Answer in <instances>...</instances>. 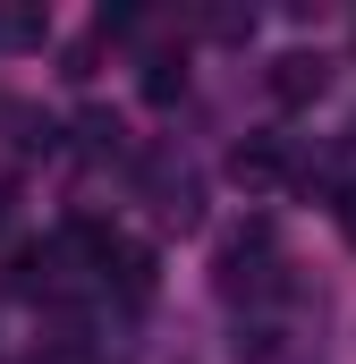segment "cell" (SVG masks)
Listing matches in <instances>:
<instances>
[{"instance_id": "obj_9", "label": "cell", "mask_w": 356, "mask_h": 364, "mask_svg": "<svg viewBox=\"0 0 356 364\" xmlns=\"http://www.w3.org/2000/svg\"><path fill=\"white\" fill-rule=\"evenodd\" d=\"M77 136H85V153H119V119H110V110H85Z\"/></svg>"}, {"instance_id": "obj_5", "label": "cell", "mask_w": 356, "mask_h": 364, "mask_svg": "<svg viewBox=\"0 0 356 364\" xmlns=\"http://www.w3.org/2000/svg\"><path fill=\"white\" fill-rule=\"evenodd\" d=\"M102 279H119V296H153V255H145L136 237H119V246L102 255Z\"/></svg>"}, {"instance_id": "obj_2", "label": "cell", "mask_w": 356, "mask_h": 364, "mask_svg": "<svg viewBox=\"0 0 356 364\" xmlns=\"http://www.w3.org/2000/svg\"><path fill=\"white\" fill-rule=\"evenodd\" d=\"M263 93L280 110H314V102L331 93V60H323V51H280L263 68Z\"/></svg>"}, {"instance_id": "obj_3", "label": "cell", "mask_w": 356, "mask_h": 364, "mask_svg": "<svg viewBox=\"0 0 356 364\" xmlns=\"http://www.w3.org/2000/svg\"><path fill=\"white\" fill-rule=\"evenodd\" d=\"M229 178L246 186V195H280V186L297 178V170H288V153H280V136H246V144L229 153Z\"/></svg>"}, {"instance_id": "obj_8", "label": "cell", "mask_w": 356, "mask_h": 364, "mask_svg": "<svg viewBox=\"0 0 356 364\" xmlns=\"http://www.w3.org/2000/svg\"><path fill=\"white\" fill-rule=\"evenodd\" d=\"M43 34H51V17H43V9H0V51H34Z\"/></svg>"}, {"instance_id": "obj_4", "label": "cell", "mask_w": 356, "mask_h": 364, "mask_svg": "<svg viewBox=\"0 0 356 364\" xmlns=\"http://www.w3.org/2000/svg\"><path fill=\"white\" fill-rule=\"evenodd\" d=\"M60 263H68V246H60V237L17 246V255H9V288H17V296H51V288H60Z\"/></svg>"}, {"instance_id": "obj_7", "label": "cell", "mask_w": 356, "mask_h": 364, "mask_svg": "<svg viewBox=\"0 0 356 364\" xmlns=\"http://www.w3.org/2000/svg\"><path fill=\"white\" fill-rule=\"evenodd\" d=\"M178 93H187V60H170V51H162V60H145V102H153V110H170Z\"/></svg>"}, {"instance_id": "obj_10", "label": "cell", "mask_w": 356, "mask_h": 364, "mask_svg": "<svg viewBox=\"0 0 356 364\" xmlns=\"http://www.w3.org/2000/svg\"><path fill=\"white\" fill-rule=\"evenodd\" d=\"M340 237H348V246H356V186H348V195H340Z\"/></svg>"}, {"instance_id": "obj_1", "label": "cell", "mask_w": 356, "mask_h": 364, "mask_svg": "<svg viewBox=\"0 0 356 364\" xmlns=\"http://www.w3.org/2000/svg\"><path fill=\"white\" fill-rule=\"evenodd\" d=\"M280 263H271V220H246L229 246H221V263H212V288L229 296V305H246V296H263Z\"/></svg>"}, {"instance_id": "obj_6", "label": "cell", "mask_w": 356, "mask_h": 364, "mask_svg": "<svg viewBox=\"0 0 356 364\" xmlns=\"http://www.w3.org/2000/svg\"><path fill=\"white\" fill-rule=\"evenodd\" d=\"M153 212H162V229H195V220H204V186L178 170V178L153 186Z\"/></svg>"}]
</instances>
